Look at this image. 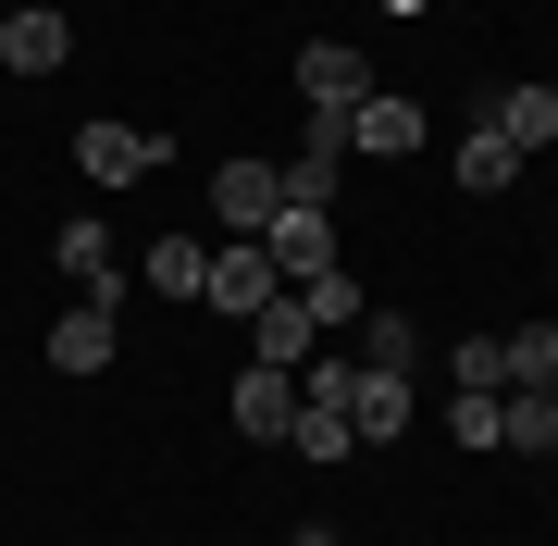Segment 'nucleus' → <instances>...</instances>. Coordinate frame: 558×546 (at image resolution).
<instances>
[{"mask_svg": "<svg viewBox=\"0 0 558 546\" xmlns=\"http://www.w3.org/2000/svg\"><path fill=\"white\" fill-rule=\"evenodd\" d=\"M385 13H422V0H385Z\"/></svg>", "mask_w": 558, "mask_h": 546, "instance_id": "22", "label": "nucleus"}, {"mask_svg": "<svg viewBox=\"0 0 558 546\" xmlns=\"http://www.w3.org/2000/svg\"><path fill=\"white\" fill-rule=\"evenodd\" d=\"M497 447H521V460H558V385H509Z\"/></svg>", "mask_w": 558, "mask_h": 546, "instance_id": "12", "label": "nucleus"}, {"mask_svg": "<svg viewBox=\"0 0 558 546\" xmlns=\"http://www.w3.org/2000/svg\"><path fill=\"white\" fill-rule=\"evenodd\" d=\"M497 410H509L497 385H459V410H447V435H459V447H497Z\"/></svg>", "mask_w": 558, "mask_h": 546, "instance_id": "19", "label": "nucleus"}, {"mask_svg": "<svg viewBox=\"0 0 558 546\" xmlns=\"http://www.w3.org/2000/svg\"><path fill=\"white\" fill-rule=\"evenodd\" d=\"M0 75H62V13H0Z\"/></svg>", "mask_w": 558, "mask_h": 546, "instance_id": "10", "label": "nucleus"}, {"mask_svg": "<svg viewBox=\"0 0 558 546\" xmlns=\"http://www.w3.org/2000/svg\"><path fill=\"white\" fill-rule=\"evenodd\" d=\"M299 299H311V324H323V336H336V324H360V286H348V262H336V274H311Z\"/></svg>", "mask_w": 558, "mask_h": 546, "instance_id": "20", "label": "nucleus"}, {"mask_svg": "<svg viewBox=\"0 0 558 546\" xmlns=\"http://www.w3.org/2000/svg\"><path fill=\"white\" fill-rule=\"evenodd\" d=\"M484 124H497L521 162H534V149L558 137V87H534V75H521V87H497V112H484Z\"/></svg>", "mask_w": 558, "mask_h": 546, "instance_id": "11", "label": "nucleus"}, {"mask_svg": "<svg viewBox=\"0 0 558 546\" xmlns=\"http://www.w3.org/2000/svg\"><path fill=\"white\" fill-rule=\"evenodd\" d=\"M348 149H373V162H410V149H422V100H398V87H373V100L348 112Z\"/></svg>", "mask_w": 558, "mask_h": 546, "instance_id": "7", "label": "nucleus"}, {"mask_svg": "<svg viewBox=\"0 0 558 546\" xmlns=\"http://www.w3.org/2000/svg\"><path fill=\"white\" fill-rule=\"evenodd\" d=\"M360 373H422V336H410V311H360Z\"/></svg>", "mask_w": 558, "mask_h": 546, "instance_id": "16", "label": "nucleus"}, {"mask_svg": "<svg viewBox=\"0 0 558 546\" xmlns=\"http://www.w3.org/2000/svg\"><path fill=\"white\" fill-rule=\"evenodd\" d=\"M323 348V324H311V299H260L248 311V361H274V373H299Z\"/></svg>", "mask_w": 558, "mask_h": 546, "instance_id": "8", "label": "nucleus"}, {"mask_svg": "<svg viewBox=\"0 0 558 546\" xmlns=\"http://www.w3.org/2000/svg\"><path fill=\"white\" fill-rule=\"evenodd\" d=\"M50 262L87 286V311H112V299H124V262H112V236H100V223H62V236H50Z\"/></svg>", "mask_w": 558, "mask_h": 546, "instance_id": "9", "label": "nucleus"}, {"mask_svg": "<svg viewBox=\"0 0 558 546\" xmlns=\"http://www.w3.org/2000/svg\"><path fill=\"white\" fill-rule=\"evenodd\" d=\"M348 423H360V447H373V435H410V373H360L348 385Z\"/></svg>", "mask_w": 558, "mask_h": 546, "instance_id": "13", "label": "nucleus"}, {"mask_svg": "<svg viewBox=\"0 0 558 546\" xmlns=\"http://www.w3.org/2000/svg\"><path fill=\"white\" fill-rule=\"evenodd\" d=\"M299 100L311 112H360V100H373V62H360L348 38H311L299 50Z\"/></svg>", "mask_w": 558, "mask_h": 546, "instance_id": "4", "label": "nucleus"}, {"mask_svg": "<svg viewBox=\"0 0 558 546\" xmlns=\"http://www.w3.org/2000/svg\"><path fill=\"white\" fill-rule=\"evenodd\" d=\"M223 410H236V435H260V447H274L286 423H299V373L248 361V373H236V398H223Z\"/></svg>", "mask_w": 558, "mask_h": 546, "instance_id": "6", "label": "nucleus"}, {"mask_svg": "<svg viewBox=\"0 0 558 546\" xmlns=\"http://www.w3.org/2000/svg\"><path fill=\"white\" fill-rule=\"evenodd\" d=\"M447 373H459V385H497V398H509V361H497V336H472V348H459Z\"/></svg>", "mask_w": 558, "mask_h": 546, "instance_id": "21", "label": "nucleus"}, {"mask_svg": "<svg viewBox=\"0 0 558 546\" xmlns=\"http://www.w3.org/2000/svg\"><path fill=\"white\" fill-rule=\"evenodd\" d=\"M149 286H161V299H199V286H211V248L199 236H161L149 248Z\"/></svg>", "mask_w": 558, "mask_h": 546, "instance_id": "17", "label": "nucleus"}, {"mask_svg": "<svg viewBox=\"0 0 558 546\" xmlns=\"http://www.w3.org/2000/svg\"><path fill=\"white\" fill-rule=\"evenodd\" d=\"M260 248H274V274H336V211H323V199H286L274 223H260Z\"/></svg>", "mask_w": 558, "mask_h": 546, "instance_id": "3", "label": "nucleus"}, {"mask_svg": "<svg viewBox=\"0 0 558 546\" xmlns=\"http://www.w3.org/2000/svg\"><path fill=\"white\" fill-rule=\"evenodd\" d=\"M497 361H509V385H558V324H521Z\"/></svg>", "mask_w": 558, "mask_h": 546, "instance_id": "18", "label": "nucleus"}, {"mask_svg": "<svg viewBox=\"0 0 558 546\" xmlns=\"http://www.w3.org/2000/svg\"><path fill=\"white\" fill-rule=\"evenodd\" d=\"M38 13H62V0H38Z\"/></svg>", "mask_w": 558, "mask_h": 546, "instance_id": "23", "label": "nucleus"}, {"mask_svg": "<svg viewBox=\"0 0 558 546\" xmlns=\"http://www.w3.org/2000/svg\"><path fill=\"white\" fill-rule=\"evenodd\" d=\"M260 299H286L274 248H260V236H223V248H211V286H199V311H223V324H248Z\"/></svg>", "mask_w": 558, "mask_h": 546, "instance_id": "1", "label": "nucleus"}, {"mask_svg": "<svg viewBox=\"0 0 558 546\" xmlns=\"http://www.w3.org/2000/svg\"><path fill=\"white\" fill-rule=\"evenodd\" d=\"M211 211H223V236H260V223L286 211V174L274 162H223L211 174Z\"/></svg>", "mask_w": 558, "mask_h": 546, "instance_id": "5", "label": "nucleus"}, {"mask_svg": "<svg viewBox=\"0 0 558 546\" xmlns=\"http://www.w3.org/2000/svg\"><path fill=\"white\" fill-rule=\"evenodd\" d=\"M50 373H112V311H62L50 324Z\"/></svg>", "mask_w": 558, "mask_h": 546, "instance_id": "14", "label": "nucleus"}, {"mask_svg": "<svg viewBox=\"0 0 558 546\" xmlns=\"http://www.w3.org/2000/svg\"><path fill=\"white\" fill-rule=\"evenodd\" d=\"M459 186H472V199H497V186H521V149L497 137V124H472V137H459Z\"/></svg>", "mask_w": 558, "mask_h": 546, "instance_id": "15", "label": "nucleus"}, {"mask_svg": "<svg viewBox=\"0 0 558 546\" xmlns=\"http://www.w3.org/2000/svg\"><path fill=\"white\" fill-rule=\"evenodd\" d=\"M75 162L100 174V186H124V174H161V162H174V137H161V124H75Z\"/></svg>", "mask_w": 558, "mask_h": 546, "instance_id": "2", "label": "nucleus"}]
</instances>
